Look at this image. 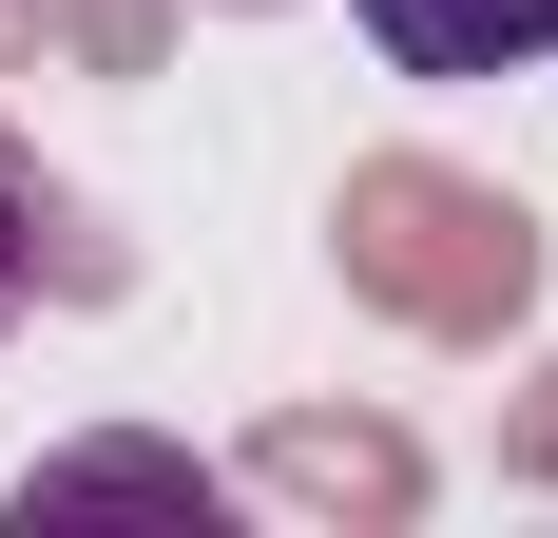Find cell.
<instances>
[{
  "mask_svg": "<svg viewBox=\"0 0 558 538\" xmlns=\"http://www.w3.org/2000/svg\"><path fill=\"white\" fill-rule=\"evenodd\" d=\"M347 20L386 39V77H444V97H482V77L558 58V0H347Z\"/></svg>",
  "mask_w": 558,
  "mask_h": 538,
  "instance_id": "cell-1",
  "label": "cell"
},
{
  "mask_svg": "<svg viewBox=\"0 0 558 538\" xmlns=\"http://www.w3.org/2000/svg\"><path fill=\"white\" fill-rule=\"evenodd\" d=\"M58 500H173V519H213V481L173 442H58V462H20V519H58Z\"/></svg>",
  "mask_w": 558,
  "mask_h": 538,
  "instance_id": "cell-2",
  "label": "cell"
},
{
  "mask_svg": "<svg viewBox=\"0 0 558 538\" xmlns=\"http://www.w3.org/2000/svg\"><path fill=\"white\" fill-rule=\"evenodd\" d=\"M39 308V173H20V135H0V327Z\"/></svg>",
  "mask_w": 558,
  "mask_h": 538,
  "instance_id": "cell-3",
  "label": "cell"
}]
</instances>
